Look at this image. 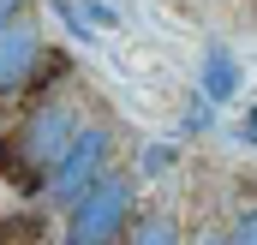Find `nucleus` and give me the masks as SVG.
Instances as JSON below:
<instances>
[{
	"label": "nucleus",
	"instance_id": "nucleus-1",
	"mask_svg": "<svg viewBox=\"0 0 257 245\" xmlns=\"http://www.w3.org/2000/svg\"><path fill=\"white\" fill-rule=\"evenodd\" d=\"M78 132H84V126H78V114H72V102H36V108L18 120V138H12L18 162H12V156H0L6 180H24L30 191H42L48 174H54V162L72 150V138H78Z\"/></svg>",
	"mask_w": 257,
	"mask_h": 245
},
{
	"label": "nucleus",
	"instance_id": "nucleus-2",
	"mask_svg": "<svg viewBox=\"0 0 257 245\" xmlns=\"http://www.w3.org/2000/svg\"><path fill=\"white\" fill-rule=\"evenodd\" d=\"M132 233V180L102 174L66 209V245H126Z\"/></svg>",
	"mask_w": 257,
	"mask_h": 245
},
{
	"label": "nucleus",
	"instance_id": "nucleus-3",
	"mask_svg": "<svg viewBox=\"0 0 257 245\" xmlns=\"http://www.w3.org/2000/svg\"><path fill=\"white\" fill-rule=\"evenodd\" d=\"M108 174V126H84L78 138H72V150H66L60 162H54V174H48V197L60 203V209H72L90 185Z\"/></svg>",
	"mask_w": 257,
	"mask_h": 245
},
{
	"label": "nucleus",
	"instance_id": "nucleus-4",
	"mask_svg": "<svg viewBox=\"0 0 257 245\" xmlns=\"http://www.w3.org/2000/svg\"><path fill=\"white\" fill-rule=\"evenodd\" d=\"M42 60H48V54H42V36H36L30 12H24V18H12V24H0V96H6V102L36 90Z\"/></svg>",
	"mask_w": 257,
	"mask_h": 245
},
{
	"label": "nucleus",
	"instance_id": "nucleus-5",
	"mask_svg": "<svg viewBox=\"0 0 257 245\" xmlns=\"http://www.w3.org/2000/svg\"><path fill=\"white\" fill-rule=\"evenodd\" d=\"M233 90H239L233 54H227V48H209V60H203V96H209V102H227Z\"/></svg>",
	"mask_w": 257,
	"mask_h": 245
},
{
	"label": "nucleus",
	"instance_id": "nucleus-6",
	"mask_svg": "<svg viewBox=\"0 0 257 245\" xmlns=\"http://www.w3.org/2000/svg\"><path fill=\"white\" fill-rule=\"evenodd\" d=\"M126 245H174V221L168 215H144V221H132Z\"/></svg>",
	"mask_w": 257,
	"mask_h": 245
},
{
	"label": "nucleus",
	"instance_id": "nucleus-7",
	"mask_svg": "<svg viewBox=\"0 0 257 245\" xmlns=\"http://www.w3.org/2000/svg\"><path fill=\"white\" fill-rule=\"evenodd\" d=\"M78 12H84V24H90V30H108V24H120V12H114L108 0H78Z\"/></svg>",
	"mask_w": 257,
	"mask_h": 245
},
{
	"label": "nucleus",
	"instance_id": "nucleus-8",
	"mask_svg": "<svg viewBox=\"0 0 257 245\" xmlns=\"http://www.w3.org/2000/svg\"><path fill=\"white\" fill-rule=\"evenodd\" d=\"M227 245H257V209H245V215L233 221V233H227Z\"/></svg>",
	"mask_w": 257,
	"mask_h": 245
},
{
	"label": "nucleus",
	"instance_id": "nucleus-9",
	"mask_svg": "<svg viewBox=\"0 0 257 245\" xmlns=\"http://www.w3.org/2000/svg\"><path fill=\"white\" fill-rule=\"evenodd\" d=\"M24 6H30V0H0V24H12V18H24Z\"/></svg>",
	"mask_w": 257,
	"mask_h": 245
},
{
	"label": "nucleus",
	"instance_id": "nucleus-10",
	"mask_svg": "<svg viewBox=\"0 0 257 245\" xmlns=\"http://www.w3.org/2000/svg\"><path fill=\"white\" fill-rule=\"evenodd\" d=\"M245 138H257V114H251V120H245Z\"/></svg>",
	"mask_w": 257,
	"mask_h": 245
},
{
	"label": "nucleus",
	"instance_id": "nucleus-11",
	"mask_svg": "<svg viewBox=\"0 0 257 245\" xmlns=\"http://www.w3.org/2000/svg\"><path fill=\"white\" fill-rule=\"evenodd\" d=\"M209 245H227V239H209Z\"/></svg>",
	"mask_w": 257,
	"mask_h": 245
}]
</instances>
